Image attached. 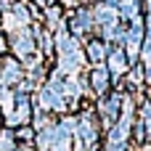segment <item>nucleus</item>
Returning <instances> with one entry per match:
<instances>
[{"label":"nucleus","instance_id":"nucleus-1","mask_svg":"<svg viewBox=\"0 0 151 151\" xmlns=\"http://www.w3.org/2000/svg\"><path fill=\"white\" fill-rule=\"evenodd\" d=\"M13 149V138L11 133H0V151H11Z\"/></svg>","mask_w":151,"mask_h":151},{"label":"nucleus","instance_id":"nucleus-2","mask_svg":"<svg viewBox=\"0 0 151 151\" xmlns=\"http://www.w3.org/2000/svg\"><path fill=\"white\" fill-rule=\"evenodd\" d=\"M37 3H40V5H45V8H48V3H50V0H37Z\"/></svg>","mask_w":151,"mask_h":151}]
</instances>
